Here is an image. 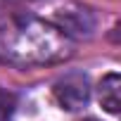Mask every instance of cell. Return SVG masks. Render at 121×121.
I'll return each instance as SVG.
<instances>
[{
    "mask_svg": "<svg viewBox=\"0 0 121 121\" xmlns=\"http://www.w3.org/2000/svg\"><path fill=\"white\" fill-rule=\"evenodd\" d=\"M0 50L10 59L52 62L67 55V40L52 26L36 19H14L0 31Z\"/></svg>",
    "mask_w": 121,
    "mask_h": 121,
    "instance_id": "obj_1",
    "label": "cell"
},
{
    "mask_svg": "<svg viewBox=\"0 0 121 121\" xmlns=\"http://www.w3.org/2000/svg\"><path fill=\"white\" fill-rule=\"evenodd\" d=\"M55 100L62 104V109L76 112L88 104L90 100V86L83 74H69L55 83Z\"/></svg>",
    "mask_w": 121,
    "mask_h": 121,
    "instance_id": "obj_2",
    "label": "cell"
},
{
    "mask_svg": "<svg viewBox=\"0 0 121 121\" xmlns=\"http://www.w3.org/2000/svg\"><path fill=\"white\" fill-rule=\"evenodd\" d=\"M119 86H121L119 74H107V76L102 78L100 88H97L100 104H102L109 114H119V104H121V100H119Z\"/></svg>",
    "mask_w": 121,
    "mask_h": 121,
    "instance_id": "obj_3",
    "label": "cell"
},
{
    "mask_svg": "<svg viewBox=\"0 0 121 121\" xmlns=\"http://www.w3.org/2000/svg\"><path fill=\"white\" fill-rule=\"evenodd\" d=\"M86 121H95V119H86Z\"/></svg>",
    "mask_w": 121,
    "mask_h": 121,
    "instance_id": "obj_4",
    "label": "cell"
}]
</instances>
